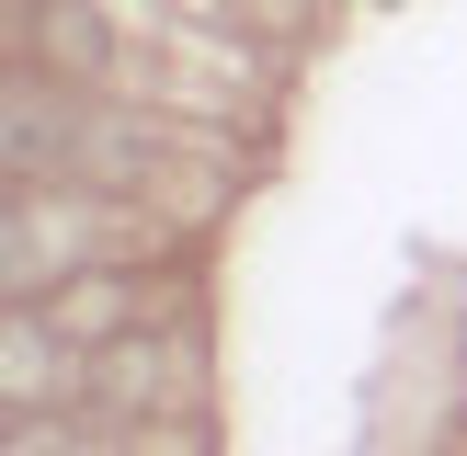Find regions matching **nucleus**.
<instances>
[{"instance_id": "1", "label": "nucleus", "mask_w": 467, "mask_h": 456, "mask_svg": "<svg viewBox=\"0 0 467 456\" xmlns=\"http://www.w3.org/2000/svg\"><path fill=\"white\" fill-rule=\"evenodd\" d=\"M46 319H57V342L68 354H114V342H137L149 331V274H57V296H35Z\"/></svg>"}, {"instance_id": "2", "label": "nucleus", "mask_w": 467, "mask_h": 456, "mask_svg": "<svg viewBox=\"0 0 467 456\" xmlns=\"http://www.w3.org/2000/svg\"><path fill=\"white\" fill-rule=\"evenodd\" d=\"M80 399L91 410H149V399H194V342H114V354H80Z\"/></svg>"}, {"instance_id": "3", "label": "nucleus", "mask_w": 467, "mask_h": 456, "mask_svg": "<svg viewBox=\"0 0 467 456\" xmlns=\"http://www.w3.org/2000/svg\"><path fill=\"white\" fill-rule=\"evenodd\" d=\"M12 46L46 57L57 80H114V35H103L91 0H23V12H12Z\"/></svg>"}]
</instances>
